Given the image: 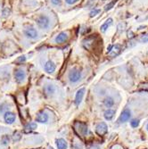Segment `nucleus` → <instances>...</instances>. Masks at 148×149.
<instances>
[{"label": "nucleus", "instance_id": "nucleus-1", "mask_svg": "<svg viewBox=\"0 0 148 149\" xmlns=\"http://www.w3.org/2000/svg\"><path fill=\"white\" fill-rule=\"evenodd\" d=\"M36 22L41 29H48L50 24V20L47 15H40L39 17L37 18Z\"/></svg>", "mask_w": 148, "mask_h": 149}, {"label": "nucleus", "instance_id": "nucleus-2", "mask_svg": "<svg viewBox=\"0 0 148 149\" xmlns=\"http://www.w3.org/2000/svg\"><path fill=\"white\" fill-rule=\"evenodd\" d=\"M81 78V72L79 70L74 68L69 72V80L72 83H76L78 82Z\"/></svg>", "mask_w": 148, "mask_h": 149}, {"label": "nucleus", "instance_id": "nucleus-3", "mask_svg": "<svg viewBox=\"0 0 148 149\" xmlns=\"http://www.w3.org/2000/svg\"><path fill=\"white\" fill-rule=\"evenodd\" d=\"M74 128H75V129L82 136H86L88 134V126L86 123L76 122L75 124H74Z\"/></svg>", "mask_w": 148, "mask_h": 149}, {"label": "nucleus", "instance_id": "nucleus-4", "mask_svg": "<svg viewBox=\"0 0 148 149\" xmlns=\"http://www.w3.org/2000/svg\"><path fill=\"white\" fill-rule=\"evenodd\" d=\"M108 131V126L105 122H100L96 127V133L99 136H104Z\"/></svg>", "mask_w": 148, "mask_h": 149}, {"label": "nucleus", "instance_id": "nucleus-5", "mask_svg": "<svg viewBox=\"0 0 148 149\" xmlns=\"http://www.w3.org/2000/svg\"><path fill=\"white\" fill-rule=\"evenodd\" d=\"M15 119H16V116L12 112L8 111L4 114V120L7 124H13L15 122Z\"/></svg>", "mask_w": 148, "mask_h": 149}, {"label": "nucleus", "instance_id": "nucleus-6", "mask_svg": "<svg viewBox=\"0 0 148 149\" xmlns=\"http://www.w3.org/2000/svg\"><path fill=\"white\" fill-rule=\"evenodd\" d=\"M85 88H82L80 89H79L76 93V96H75V105L77 106L79 105V104L82 102L83 100V97H84V95H85Z\"/></svg>", "mask_w": 148, "mask_h": 149}, {"label": "nucleus", "instance_id": "nucleus-7", "mask_svg": "<svg viewBox=\"0 0 148 149\" xmlns=\"http://www.w3.org/2000/svg\"><path fill=\"white\" fill-rule=\"evenodd\" d=\"M14 78H15V80L18 82V83H22L25 78H26V74H25V71L23 70H16L14 71Z\"/></svg>", "mask_w": 148, "mask_h": 149}, {"label": "nucleus", "instance_id": "nucleus-8", "mask_svg": "<svg viewBox=\"0 0 148 149\" xmlns=\"http://www.w3.org/2000/svg\"><path fill=\"white\" fill-rule=\"evenodd\" d=\"M131 117V112L129 111L128 109H125L122 111V113L121 114V116H119V122H128V120L130 119Z\"/></svg>", "mask_w": 148, "mask_h": 149}, {"label": "nucleus", "instance_id": "nucleus-9", "mask_svg": "<svg viewBox=\"0 0 148 149\" xmlns=\"http://www.w3.org/2000/svg\"><path fill=\"white\" fill-rule=\"evenodd\" d=\"M121 52H122V46L119 45H115V46H111V49L108 52V54L110 55V57H115Z\"/></svg>", "mask_w": 148, "mask_h": 149}, {"label": "nucleus", "instance_id": "nucleus-10", "mask_svg": "<svg viewBox=\"0 0 148 149\" xmlns=\"http://www.w3.org/2000/svg\"><path fill=\"white\" fill-rule=\"evenodd\" d=\"M24 34L26 35L27 38L34 39L38 37V31H37L34 28L31 27V28H27V29L24 31Z\"/></svg>", "mask_w": 148, "mask_h": 149}, {"label": "nucleus", "instance_id": "nucleus-11", "mask_svg": "<svg viewBox=\"0 0 148 149\" xmlns=\"http://www.w3.org/2000/svg\"><path fill=\"white\" fill-rule=\"evenodd\" d=\"M36 120L40 123H45V122H48V115L45 113H44V112H40V113L37 114Z\"/></svg>", "mask_w": 148, "mask_h": 149}, {"label": "nucleus", "instance_id": "nucleus-12", "mask_svg": "<svg viewBox=\"0 0 148 149\" xmlns=\"http://www.w3.org/2000/svg\"><path fill=\"white\" fill-rule=\"evenodd\" d=\"M55 69H56V66L54 63V62H52L51 60L48 61L45 64V71H47L48 73H53L54 72Z\"/></svg>", "mask_w": 148, "mask_h": 149}, {"label": "nucleus", "instance_id": "nucleus-13", "mask_svg": "<svg viewBox=\"0 0 148 149\" xmlns=\"http://www.w3.org/2000/svg\"><path fill=\"white\" fill-rule=\"evenodd\" d=\"M67 39H68V35L65 32H61L56 36V38H55V42L58 44H62L65 42Z\"/></svg>", "mask_w": 148, "mask_h": 149}, {"label": "nucleus", "instance_id": "nucleus-14", "mask_svg": "<svg viewBox=\"0 0 148 149\" xmlns=\"http://www.w3.org/2000/svg\"><path fill=\"white\" fill-rule=\"evenodd\" d=\"M37 127H38V125H37L36 122H30V123H28L24 129H23V132L24 133H31L32 132L33 130H35L37 129Z\"/></svg>", "mask_w": 148, "mask_h": 149}, {"label": "nucleus", "instance_id": "nucleus-15", "mask_svg": "<svg viewBox=\"0 0 148 149\" xmlns=\"http://www.w3.org/2000/svg\"><path fill=\"white\" fill-rule=\"evenodd\" d=\"M55 144H56L57 149H66L68 146V144L65 139L63 138H58L55 140Z\"/></svg>", "mask_w": 148, "mask_h": 149}, {"label": "nucleus", "instance_id": "nucleus-16", "mask_svg": "<svg viewBox=\"0 0 148 149\" xmlns=\"http://www.w3.org/2000/svg\"><path fill=\"white\" fill-rule=\"evenodd\" d=\"M113 24V19L112 18H109V19H107L103 24H102V26L100 27V30H101V32H103L105 33L107 30H108V28Z\"/></svg>", "mask_w": 148, "mask_h": 149}, {"label": "nucleus", "instance_id": "nucleus-17", "mask_svg": "<svg viewBox=\"0 0 148 149\" xmlns=\"http://www.w3.org/2000/svg\"><path fill=\"white\" fill-rule=\"evenodd\" d=\"M115 115V111L114 110H112V109H108L105 112V114H104V117L105 120H113V117Z\"/></svg>", "mask_w": 148, "mask_h": 149}, {"label": "nucleus", "instance_id": "nucleus-18", "mask_svg": "<svg viewBox=\"0 0 148 149\" xmlns=\"http://www.w3.org/2000/svg\"><path fill=\"white\" fill-rule=\"evenodd\" d=\"M114 105V100L113 97H106L105 100H104V105L107 108H110V107H112Z\"/></svg>", "mask_w": 148, "mask_h": 149}, {"label": "nucleus", "instance_id": "nucleus-19", "mask_svg": "<svg viewBox=\"0 0 148 149\" xmlns=\"http://www.w3.org/2000/svg\"><path fill=\"white\" fill-rule=\"evenodd\" d=\"M0 142H1V145L4 146H8L9 143H10V137H9V135H7V134L3 135L2 137H1V140H0Z\"/></svg>", "mask_w": 148, "mask_h": 149}, {"label": "nucleus", "instance_id": "nucleus-20", "mask_svg": "<svg viewBox=\"0 0 148 149\" xmlns=\"http://www.w3.org/2000/svg\"><path fill=\"white\" fill-rule=\"evenodd\" d=\"M45 91L48 95H53L54 93L55 92V88L53 85H47L45 87Z\"/></svg>", "mask_w": 148, "mask_h": 149}, {"label": "nucleus", "instance_id": "nucleus-21", "mask_svg": "<svg viewBox=\"0 0 148 149\" xmlns=\"http://www.w3.org/2000/svg\"><path fill=\"white\" fill-rule=\"evenodd\" d=\"M22 139V134L20 132H18V131H15L14 132L13 136H12V140L16 143V142H19L20 140Z\"/></svg>", "mask_w": 148, "mask_h": 149}, {"label": "nucleus", "instance_id": "nucleus-22", "mask_svg": "<svg viewBox=\"0 0 148 149\" xmlns=\"http://www.w3.org/2000/svg\"><path fill=\"white\" fill-rule=\"evenodd\" d=\"M9 109H10V106H9L6 103H3L0 105V114H5L6 113V112L9 111Z\"/></svg>", "mask_w": 148, "mask_h": 149}, {"label": "nucleus", "instance_id": "nucleus-23", "mask_svg": "<svg viewBox=\"0 0 148 149\" xmlns=\"http://www.w3.org/2000/svg\"><path fill=\"white\" fill-rule=\"evenodd\" d=\"M130 125L132 128H136L139 125V120H136V119H134L130 122Z\"/></svg>", "mask_w": 148, "mask_h": 149}, {"label": "nucleus", "instance_id": "nucleus-24", "mask_svg": "<svg viewBox=\"0 0 148 149\" xmlns=\"http://www.w3.org/2000/svg\"><path fill=\"white\" fill-rule=\"evenodd\" d=\"M101 12L100 9H94V10H92L90 13H89V16L90 17H95L96 14H98L99 13Z\"/></svg>", "mask_w": 148, "mask_h": 149}, {"label": "nucleus", "instance_id": "nucleus-25", "mask_svg": "<svg viewBox=\"0 0 148 149\" xmlns=\"http://www.w3.org/2000/svg\"><path fill=\"white\" fill-rule=\"evenodd\" d=\"M113 5H114V3L112 1V2H110L108 5H105V11H108V10H110V9H112L113 7Z\"/></svg>", "mask_w": 148, "mask_h": 149}, {"label": "nucleus", "instance_id": "nucleus-26", "mask_svg": "<svg viewBox=\"0 0 148 149\" xmlns=\"http://www.w3.org/2000/svg\"><path fill=\"white\" fill-rule=\"evenodd\" d=\"M25 61H26V56H25V55H22V56H20V57H18V58L16 59V62L19 63H23V62H25Z\"/></svg>", "mask_w": 148, "mask_h": 149}, {"label": "nucleus", "instance_id": "nucleus-27", "mask_svg": "<svg viewBox=\"0 0 148 149\" xmlns=\"http://www.w3.org/2000/svg\"><path fill=\"white\" fill-rule=\"evenodd\" d=\"M140 41H141V42H144V43L148 42V34H146V35L143 36L142 38H141V39H140Z\"/></svg>", "mask_w": 148, "mask_h": 149}, {"label": "nucleus", "instance_id": "nucleus-28", "mask_svg": "<svg viewBox=\"0 0 148 149\" xmlns=\"http://www.w3.org/2000/svg\"><path fill=\"white\" fill-rule=\"evenodd\" d=\"M79 1V0H65V2L68 4V5H73L75 4Z\"/></svg>", "mask_w": 148, "mask_h": 149}, {"label": "nucleus", "instance_id": "nucleus-29", "mask_svg": "<svg viewBox=\"0 0 148 149\" xmlns=\"http://www.w3.org/2000/svg\"><path fill=\"white\" fill-rule=\"evenodd\" d=\"M51 2L54 5H61V0H51Z\"/></svg>", "mask_w": 148, "mask_h": 149}, {"label": "nucleus", "instance_id": "nucleus-30", "mask_svg": "<svg viewBox=\"0 0 148 149\" xmlns=\"http://www.w3.org/2000/svg\"><path fill=\"white\" fill-rule=\"evenodd\" d=\"M128 38L129 39H132V38H134V34H133V32L131 31H129L128 32Z\"/></svg>", "mask_w": 148, "mask_h": 149}, {"label": "nucleus", "instance_id": "nucleus-31", "mask_svg": "<svg viewBox=\"0 0 148 149\" xmlns=\"http://www.w3.org/2000/svg\"><path fill=\"white\" fill-rule=\"evenodd\" d=\"M89 149H100V147H99L98 146H94L90 147Z\"/></svg>", "mask_w": 148, "mask_h": 149}, {"label": "nucleus", "instance_id": "nucleus-32", "mask_svg": "<svg viewBox=\"0 0 148 149\" xmlns=\"http://www.w3.org/2000/svg\"><path fill=\"white\" fill-rule=\"evenodd\" d=\"M146 129H147V131H148V123H147V125H146Z\"/></svg>", "mask_w": 148, "mask_h": 149}, {"label": "nucleus", "instance_id": "nucleus-33", "mask_svg": "<svg viewBox=\"0 0 148 149\" xmlns=\"http://www.w3.org/2000/svg\"><path fill=\"white\" fill-rule=\"evenodd\" d=\"M35 149H42V148H35Z\"/></svg>", "mask_w": 148, "mask_h": 149}]
</instances>
